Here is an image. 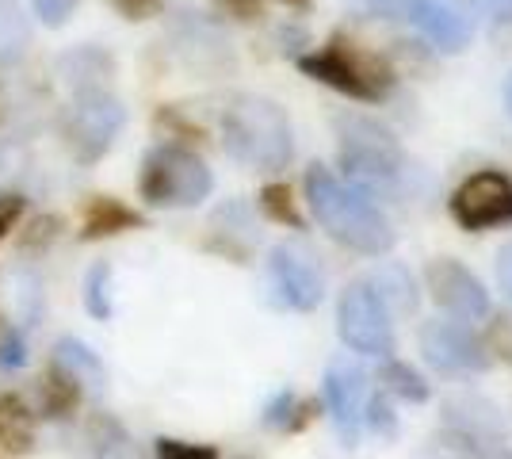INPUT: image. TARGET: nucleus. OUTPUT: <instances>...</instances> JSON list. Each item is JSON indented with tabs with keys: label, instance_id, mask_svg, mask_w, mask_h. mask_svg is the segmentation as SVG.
Returning a JSON list of instances; mask_svg holds the SVG:
<instances>
[{
	"label": "nucleus",
	"instance_id": "f257e3e1",
	"mask_svg": "<svg viewBox=\"0 0 512 459\" xmlns=\"http://www.w3.org/2000/svg\"><path fill=\"white\" fill-rule=\"evenodd\" d=\"M302 188H306L310 215L318 219V226L333 241H341V245L356 249V253H367V257L390 253L394 226L371 203V196L363 188L344 184L341 176L329 173L325 165H310L306 176H302Z\"/></svg>",
	"mask_w": 512,
	"mask_h": 459
},
{
	"label": "nucleus",
	"instance_id": "f03ea898",
	"mask_svg": "<svg viewBox=\"0 0 512 459\" xmlns=\"http://www.w3.org/2000/svg\"><path fill=\"white\" fill-rule=\"evenodd\" d=\"M222 146L226 153L256 173H279L295 157L291 119L276 100L264 96H237L222 111Z\"/></svg>",
	"mask_w": 512,
	"mask_h": 459
},
{
	"label": "nucleus",
	"instance_id": "7ed1b4c3",
	"mask_svg": "<svg viewBox=\"0 0 512 459\" xmlns=\"http://www.w3.org/2000/svg\"><path fill=\"white\" fill-rule=\"evenodd\" d=\"M337 138H341V165L356 188L371 192H398L406 180V153L394 142V134L383 131L379 123L360 119V115H341L337 119Z\"/></svg>",
	"mask_w": 512,
	"mask_h": 459
},
{
	"label": "nucleus",
	"instance_id": "20e7f679",
	"mask_svg": "<svg viewBox=\"0 0 512 459\" xmlns=\"http://www.w3.org/2000/svg\"><path fill=\"white\" fill-rule=\"evenodd\" d=\"M211 188V169L184 146H157L142 161L138 192L153 207H195L211 196Z\"/></svg>",
	"mask_w": 512,
	"mask_h": 459
},
{
	"label": "nucleus",
	"instance_id": "39448f33",
	"mask_svg": "<svg viewBox=\"0 0 512 459\" xmlns=\"http://www.w3.org/2000/svg\"><path fill=\"white\" fill-rule=\"evenodd\" d=\"M299 69L306 77H314L321 85L337 88L352 100H383L386 88L394 85V73L379 62V58H367L356 46L333 43L318 50V54H306L299 58Z\"/></svg>",
	"mask_w": 512,
	"mask_h": 459
},
{
	"label": "nucleus",
	"instance_id": "423d86ee",
	"mask_svg": "<svg viewBox=\"0 0 512 459\" xmlns=\"http://www.w3.org/2000/svg\"><path fill=\"white\" fill-rule=\"evenodd\" d=\"M337 333L348 349L363 356H394V322H390V306L375 291V284H348L337 303Z\"/></svg>",
	"mask_w": 512,
	"mask_h": 459
},
{
	"label": "nucleus",
	"instance_id": "0eeeda50",
	"mask_svg": "<svg viewBox=\"0 0 512 459\" xmlns=\"http://www.w3.org/2000/svg\"><path fill=\"white\" fill-rule=\"evenodd\" d=\"M123 123H127V108L111 92H81L65 119V138H69L73 157L85 165L104 157L115 134L123 131Z\"/></svg>",
	"mask_w": 512,
	"mask_h": 459
},
{
	"label": "nucleus",
	"instance_id": "6e6552de",
	"mask_svg": "<svg viewBox=\"0 0 512 459\" xmlns=\"http://www.w3.org/2000/svg\"><path fill=\"white\" fill-rule=\"evenodd\" d=\"M451 219L463 230H493L512 222V180L505 173H474L451 196Z\"/></svg>",
	"mask_w": 512,
	"mask_h": 459
},
{
	"label": "nucleus",
	"instance_id": "1a4fd4ad",
	"mask_svg": "<svg viewBox=\"0 0 512 459\" xmlns=\"http://www.w3.org/2000/svg\"><path fill=\"white\" fill-rule=\"evenodd\" d=\"M421 352L432 368L451 375H470L490 368V349L470 326L459 322H425L421 326Z\"/></svg>",
	"mask_w": 512,
	"mask_h": 459
},
{
	"label": "nucleus",
	"instance_id": "9d476101",
	"mask_svg": "<svg viewBox=\"0 0 512 459\" xmlns=\"http://www.w3.org/2000/svg\"><path fill=\"white\" fill-rule=\"evenodd\" d=\"M268 280L276 291L279 306L291 310H314L325 299V276H321L318 261L299 249V245H276L272 261H268Z\"/></svg>",
	"mask_w": 512,
	"mask_h": 459
},
{
	"label": "nucleus",
	"instance_id": "9b49d317",
	"mask_svg": "<svg viewBox=\"0 0 512 459\" xmlns=\"http://www.w3.org/2000/svg\"><path fill=\"white\" fill-rule=\"evenodd\" d=\"M425 280L432 299L444 306L448 314H455L459 322H478L490 314V291L482 287V280L470 272L467 264L440 257L425 268Z\"/></svg>",
	"mask_w": 512,
	"mask_h": 459
},
{
	"label": "nucleus",
	"instance_id": "f8f14e48",
	"mask_svg": "<svg viewBox=\"0 0 512 459\" xmlns=\"http://www.w3.org/2000/svg\"><path fill=\"white\" fill-rule=\"evenodd\" d=\"M421 459H512L505 440L497 437L493 421L482 417H455L444 433L428 440Z\"/></svg>",
	"mask_w": 512,
	"mask_h": 459
},
{
	"label": "nucleus",
	"instance_id": "ddd939ff",
	"mask_svg": "<svg viewBox=\"0 0 512 459\" xmlns=\"http://www.w3.org/2000/svg\"><path fill=\"white\" fill-rule=\"evenodd\" d=\"M406 20L417 23L421 35L444 54H459L474 35L467 0H413Z\"/></svg>",
	"mask_w": 512,
	"mask_h": 459
},
{
	"label": "nucleus",
	"instance_id": "4468645a",
	"mask_svg": "<svg viewBox=\"0 0 512 459\" xmlns=\"http://www.w3.org/2000/svg\"><path fill=\"white\" fill-rule=\"evenodd\" d=\"M325 402H329V414L333 425L341 433L344 444H356L360 440V417H363V372L360 364L337 356L325 372Z\"/></svg>",
	"mask_w": 512,
	"mask_h": 459
},
{
	"label": "nucleus",
	"instance_id": "2eb2a0df",
	"mask_svg": "<svg viewBox=\"0 0 512 459\" xmlns=\"http://www.w3.org/2000/svg\"><path fill=\"white\" fill-rule=\"evenodd\" d=\"M58 69L65 73V85L73 88L77 96L81 92H107V81H111V58H107L104 50H96V46H85V50H73V54H65Z\"/></svg>",
	"mask_w": 512,
	"mask_h": 459
},
{
	"label": "nucleus",
	"instance_id": "dca6fc26",
	"mask_svg": "<svg viewBox=\"0 0 512 459\" xmlns=\"http://www.w3.org/2000/svg\"><path fill=\"white\" fill-rule=\"evenodd\" d=\"M142 222L146 219H142L138 211H130L127 203H119V199H111V196H92L85 207V230H81V238L100 241V238L119 234V230H138Z\"/></svg>",
	"mask_w": 512,
	"mask_h": 459
},
{
	"label": "nucleus",
	"instance_id": "f3484780",
	"mask_svg": "<svg viewBox=\"0 0 512 459\" xmlns=\"http://www.w3.org/2000/svg\"><path fill=\"white\" fill-rule=\"evenodd\" d=\"M0 448L23 456L35 448V425H31V410L20 394H0Z\"/></svg>",
	"mask_w": 512,
	"mask_h": 459
},
{
	"label": "nucleus",
	"instance_id": "a211bd4d",
	"mask_svg": "<svg viewBox=\"0 0 512 459\" xmlns=\"http://www.w3.org/2000/svg\"><path fill=\"white\" fill-rule=\"evenodd\" d=\"M39 391H43V414L46 417H69L77 406H81V383L65 372L62 364H54V368L43 375Z\"/></svg>",
	"mask_w": 512,
	"mask_h": 459
},
{
	"label": "nucleus",
	"instance_id": "6ab92c4d",
	"mask_svg": "<svg viewBox=\"0 0 512 459\" xmlns=\"http://www.w3.org/2000/svg\"><path fill=\"white\" fill-rule=\"evenodd\" d=\"M54 364H62L65 372L73 375L77 383H92V387H104V364L96 360V352L81 345L77 337H62L58 341V356H54Z\"/></svg>",
	"mask_w": 512,
	"mask_h": 459
},
{
	"label": "nucleus",
	"instance_id": "aec40b11",
	"mask_svg": "<svg viewBox=\"0 0 512 459\" xmlns=\"http://www.w3.org/2000/svg\"><path fill=\"white\" fill-rule=\"evenodd\" d=\"M379 383H383V391L398 394V398H406V402H425L428 398V383L421 379V375L413 372V368H406L402 360H386L383 372H379Z\"/></svg>",
	"mask_w": 512,
	"mask_h": 459
},
{
	"label": "nucleus",
	"instance_id": "412c9836",
	"mask_svg": "<svg viewBox=\"0 0 512 459\" xmlns=\"http://www.w3.org/2000/svg\"><path fill=\"white\" fill-rule=\"evenodd\" d=\"M260 211H264L268 219L291 226V230H302V219H299V211H295V199L287 192V184H268V188L260 192Z\"/></svg>",
	"mask_w": 512,
	"mask_h": 459
},
{
	"label": "nucleus",
	"instance_id": "4be33fe9",
	"mask_svg": "<svg viewBox=\"0 0 512 459\" xmlns=\"http://www.w3.org/2000/svg\"><path fill=\"white\" fill-rule=\"evenodd\" d=\"M27 43V20L20 16L16 4H0V58H16Z\"/></svg>",
	"mask_w": 512,
	"mask_h": 459
},
{
	"label": "nucleus",
	"instance_id": "5701e85b",
	"mask_svg": "<svg viewBox=\"0 0 512 459\" xmlns=\"http://www.w3.org/2000/svg\"><path fill=\"white\" fill-rule=\"evenodd\" d=\"M107 280H111V268L107 264H96L85 280V306L92 318H111V291H107Z\"/></svg>",
	"mask_w": 512,
	"mask_h": 459
},
{
	"label": "nucleus",
	"instance_id": "b1692460",
	"mask_svg": "<svg viewBox=\"0 0 512 459\" xmlns=\"http://www.w3.org/2000/svg\"><path fill=\"white\" fill-rule=\"evenodd\" d=\"M344 4L367 20H406L413 0H344Z\"/></svg>",
	"mask_w": 512,
	"mask_h": 459
},
{
	"label": "nucleus",
	"instance_id": "393cba45",
	"mask_svg": "<svg viewBox=\"0 0 512 459\" xmlns=\"http://www.w3.org/2000/svg\"><path fill=\"white\" fill-rule=\"evenodd\" d=\"M58 230H62V219L58 215H39V219H31V226H27V234L20 238V253H43L50 241L58 238Z\"/></svg>",
	"mask_w": 512,
	"mask_h": 459
},
{
	"label": "nucleus",
	"instance_id": "a878e982",
	"mask_svg": "<svg viewBox=\"0 0 512 459\" xmlns=\"http://www.w3.org/2000/svg\"><path fill=\"white\" fill-rule=\"evenodd\" d=\"M157 459H218V452L207 448V444H188V440L161 437L157 440Z\"/></svg>",
	"mask_w": 512,
	"mask_h": 459
},
{
	"label": "nucleus",
	"instance_id": "bb28decb",
	"mask_svg": "<svg viewBox=\"0 0 512 459\" xmlns=\"http://www.w3.org/2000/svg\"><path fill=\"white\" fill-rule=\"evenodd\" d=\"M77 8H81V0H35V16H39L46 27H62Z\"/></svg>",
	"mask_w": 512,
	"mask_h": 459
},
{
	"label": "nucleus",
	"instance_id": "cd10ccee",
	"mask_svg": "<svg viewBox=\"0 0 512 459\" xmlns=\"http://www.w3.org/2000/svg\"><path fill=\"white\" fill-rule=\"evenodd\" d=\"M96 459H146V456H142L123 433H115V437H107L96 444Z\"/></svg>",
	"mask_w": 512,
	"mask_h": 459
},
{
	"label": "nucleus",
	"instance_id": "c85d7f7f",
	"mask_svg": "<svg viewBox=\"0 0 512 459\" xmlns=\"http://www.w3.org/2000/svg\"><path fill=\"white\" fill-rule=\"evenodd\" d=\"M367 421H371V429H379L383 437H394V414H390V406H386L383 394L367 402Z\"/></svg>",
	"mask_w": 512,
	"mask_h": 459
},
{
	"label": "nucleus",
	"instance_id": "c756f323",
	"mask_svg": "<svg viewBox=\"0 0 512 459\" xmlns=\"http://www.w3.org/2000/svg\"><path fill=\"white\" fill-rule=\"evenodd\" d=\"M291 410H295V394H279L276 402L264 410V425H279V429H291Z\"/></svg>",
	"mask_w": 512,
	"mask_h": 459
},
{
	"label": "nucleus",
	"instance_id": "7c9ffc66",
	"mask_svg": "<svg viewBox=\"0 0 512 459\" xmlns=\"http://www.w3.org/2000/svg\"><path fill=\"white\" fill-rule=\"evenodd\" d=\"M127 20H150V16H157L161 12V4L165 0H111Z\"/></svg>",
	"mask_w": 512,
	"mask_h": 459
},
{
	"label": "nucleus",
	"instance_id": "2f4dec72",
	"mask_svg": "<svg viewBox=\"0 0 512 459\" xmlns=\"http://www.w3.org/2000/svg\"><path fill=\"white\" fill-rule=\"evenodd\" d=\"M0 364H4V368H20L23 364V337L20 333H8V329H4V337H0Z\"/></svg>",
	"mask_w": 512,
	"mask_h": 459
},
{
	"label": "nucleus",
	"instance_id": "473e14b6",
	"mask_svg": "<svg viewBox=\"0 0 512 459\" xmlns=\"http://www.w3.org/2000/svg\"><path fill=\"white\" fill-rule=\"evenodd\" d=\"M23 215V196H16V192H8V196H0V238L16 226V219Z\"/></svg>",
	"mask_w": 512,
	"mask_h": 459
},
{
	"label": "nucleus",
	"instance_id": "72a5a7b5",
	"mask_svg": "<svg viewBox=\"0 0 512 459\" xmlns=\"http://www.w3.org/2000/svg\"><path fill=\"white\" fill-rule=\"evenodd\" d=\"M226 16H234V20H256L264 8H260V0H214Z\"/></svg>",
	"mask_w": 512,
	"mask_h": 459
},
{
	"label": "nucleus",
	"instance_id": "f704fd0d",
	"mask_svg": "<svg viewBox=\"0 0 512 459\" xmlns=\"http://www.w3.org/2000/svg\"><path fill=\"white\" fill-rule=\"evenodd\" d=\"M497 280H501V291L512 299V241L501 245V253H497Z\"/></svg>",
	"mask_w": 512,
	"mask_h": 459
},
{
	"label": "nucleus",
	"instance_id": "c9c22d12",
	"mask_svg": "<svg viewBox=\"0 0 512 459\" xmlns=\"http://www.w3.org/2000/svg\"><path fill=\"white\" fill-rule=\"evenodd\" d=\"M497 23H512V0H482Z\"/></svg>",
	"mask_w": 512,
	"mask_h": 459
},
{
	"label": "nucleus",
	"instance_id": "e433bc0d",
	"mask_svg": "<svg viewBox=\"0 0 512 459\" xmlns=\"http://www.w3.org/2000/svg\"><path fill=\"white\" fill-rule=\"evenodd\" d=\"M505 104H509V111H512V73H509V81H505Z\"/></svg>",
	"mask_w": 512,
	"mask_h": 459
},
{
	"label": "nucleus",
	"instance_id": "4c0bfd02",
	"mask_svg": "<svg viewBox=\"0 0 512 459\" xmlns=\"http://www.w3.org/2000/svg\"><path fill=\"white\" fill-rule=\"evenodd\" d=\"M283 4H291V8H306L310 0H283Z\"/></svg>",
	"mask_w": 512,
	"mask_h": 459
},
{
	"label": "nucleus",
	"instance_id": "58836bf2",
	"mask_svg": "<svg viewBox=\"0 0 512 459\" xmlns=\"http://www.w3.org/2000/svg\"><path fill=\"white\" fill-rule=\"evenodd\" d=\"M0 337H4V318H0Z\"/></svg>",
	"mask_w": 512,
	"mask_h": 459
}]
</instances>
